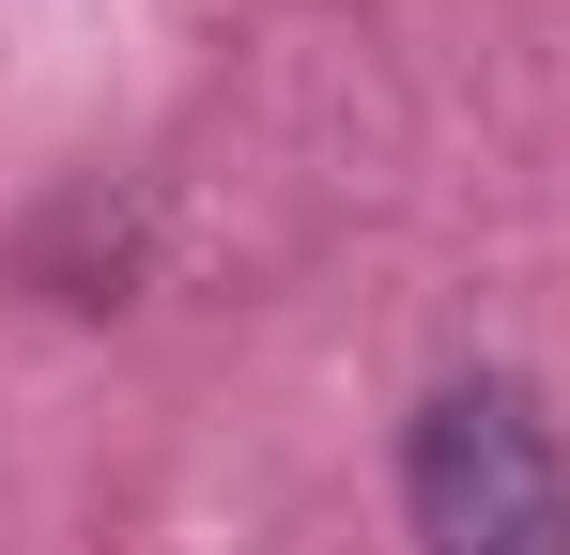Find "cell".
I'll return each instance as SVG.
<instances>
[{
	"mask_svg": "<svg viewBox=\"0 0 570 555\" xmlns=\"http://www.w3.org/2000/svg\"><path fill=\"white\" fill-rule=\"evenodd\" d=\"M401 525L416 555H570V448L524 370H448L401 417Z\"/></svg>",
	"mask_w": 570,
	"mask_h": 555,
	"instance_id": "obj_1",
	"label": "cell"
}]
</instances>
